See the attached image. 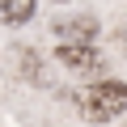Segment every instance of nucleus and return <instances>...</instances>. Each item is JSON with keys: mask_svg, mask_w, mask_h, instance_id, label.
I'll use <instances>...</instances> for the list:
<instances>
[{"mask_svg": "<svg viewBox=\"0 0 127 127\" xmlns=\"http://www.w3.org/2000/svg\"><path fill=\"white\" fill-rule=\"evenodd\" d=\"M81 110L93 123H110L114 114L127 110V85L123 81H97V85H89V93L81 97Z\"/></svg>", "mask_w": 127, "mask_h": 127, "instance_id": "1", "label": "nucleus"}, {"mask_svg": "<svg viewBox=\"0 0 127 127\" xmlns=\"http://www.w3.org/2000/svg\"><path fill=\"white\" fill-rule=\"evenodd\" d=\"M59 64H68V68H81V72H97L106 55L93 47V42H64L59 47Z\"/></svg>", "mask_w": 127, "mask_h": 127, "instance_id": "2", "label": "nucleus"}, {"mask_svg": "<svg viewBox=\"0 0 127 127\" xmlns=\"http://www.w3.org/2000/svg\"><path fill=\"white\" fill-rule=\"evenodd\" d=\"M55 34H59L64 42H93L97 21H93V17H59V21H55Z\"/></svg>", "mask_w": 127, "mask_h": 127, "instance_id": "3", "label": "nucleus"}, {"mask_svg": "<svg viewBox=\"0 0 127 127\" xmlns=\"http://www.w3.org/2000/svg\"><path fill=\"white\" fill-rule=\"evenodd\" d=\"M34 17V0H0V21L4 26H26Z\"/></svg>", "mask_w": 127, "mask_h": 127, "instance_id": "4", "label": "nucleus"}]
</instances>
